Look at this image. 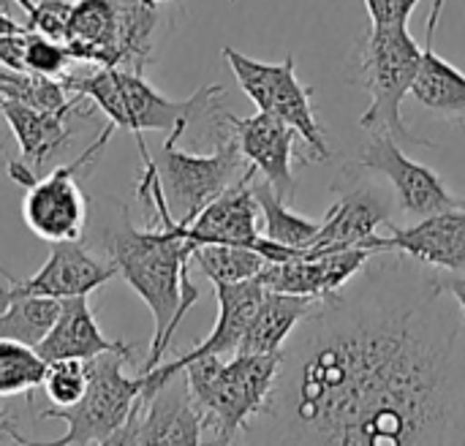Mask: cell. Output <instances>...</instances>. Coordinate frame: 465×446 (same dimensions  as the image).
Listing matches in <instances>:
<instances>
[{"instance_id": "1", "label": "cell", "mask_w": 465, "mask_h": 446, "mask_svg": "<svg viewBox=\"0 0 465 446\" xmlns=\"http://www.w3.org/2000/svg\"><path fill=\"white\" fill-rule=\"evenodd\" d=\"M362 267L297 324L242 439L272 444H465V324L444 278Z\"/></svg>"}, {"instance_id": "2", "label": "cell", "mask_w": 465, "mask_h": 446, "mask_svg": "<svg viewBox=\"0 0 465 446\" xmlns=\"http://www.w3.org/2000/svg\"><path fill=\"white\" fill-rule=\"evenodd\" d=\"M139 153L144 161L139 177V199L147 207L150 226L136 229L131 226V221H125L109 237V253L117 275H123V281L142 297V302L153 313L150 354L139 371L147 373L163 362L174 330L199 300V289L188 275L193 243L188 240L185 226L177 223L169 213L158 169L144 139H139Z\"/></svg>"}, {"instance_id": "3", "label": "cell", "mask_w": 465, "mask_h": 446, "mask_svg": "<svg viewBox=\"0 0 465 446\" xmlns=\"http://www.w3.org/2000/svg\"><path fill=\"white\" fill-rule=\"evenodd\" d=\"M60 82L71 95H84V101L95 104L114 128L131 131L134 136H142L144 131L183 136L199 120L210 123L215 139L226 128L221 84H204L193 95L174 101L158 93L139 71L117 65H98V71L87 76L65 74Z\"/></svg>"}, {"instance_id": "4", "label": "cell", "mask_w": 465, "mask_h": 446, "mask_svg": "<svg viewBox=\"0 0 465 446\" xmlns=\"http://www.w3.org/2000/svg\"><path fill=\"white\" fill-rule=\"evenodd\" d=\"M281 368V354L199 357L183 371L204 433L215 444H234L264 409Z\"/></svg>"}, {"instance_id": "5", "label": "cell", "mask_w": 465, "mask_h": 446, "mask_svg": "<svg viewBox=\"0 0 465 446\" xmlns=\"http://www.w3.org/2000/svg\"><path fill=\"white\" fill-rule=\"evenodd\" d=\"M422 63V49L409 33V25H371L354 46L357 87L371 98L360 125L371 134H390L401 144L436 147L430 139L417 136L403 120V98L411 95Z\"/></svg>"}, {"instance_id": "6", "label": "cell", "mask_w": 465, "mask_h": 446, "mask_svg": "<svg viewBox=\"0 0 465 446\" xmlns=\"http://www.w3.org/2000/svg\"><path fill=\"white\" fill-rule=\"evenodd\" d=\"M158 5L144 0H74L65 46L74 60L144 71L153 52Z\"/></svg>"}, {"instance_id": "7", "label": "cell", "mask_w": 465, "mask_h": 446, "mask_svg": "<svg viewBox=\"0 0 465 446\" xmlns=\"http://www.w3.org/2000/svg\"><path fill=\"white\" fill-rule=\"evenodd\" d=\"M134 349L106 352L95 360H87L90 382L84 395L71 406L44 409L41 420H63L68 428L52 444H112L125 428L142 390L144 376H125L123 365L131 360Z\"/></svg>"}, {"instance_id": "8", "label": "cell", "mask_w": 465, "mask_h": 446, "mask_svg": "<svg viewBox=\"0 0 465 446\" xmlns=\"http://www.w3.org/2000/svg\"><path fill=\"white\" fill-rule=\"evenodd\" d=\"M221 52L223 60L232 65L237 84L259 106V112L286 120L300 134V139L308 147L305 164L308 161L327 164L332 158V150L327 144V136L313 109V87L297 79L294 57H286L283 63H262L237 52L234 46H223Z\"/></svg>"}, {"instance_id": "9", "label": "cell", "mask_w": 465, "mask_h": 446, "mask_svg": "<svg viewBox=\"0 0 465 446\" xmlns=\"http://www.w3.org/2000/svg\"><path fill=\"white\" fill-rule=\"evenodd\" d=\"M177 139V134H169L153 161L172 218L188 226L215 196H221L248 169V161L242 158L240 144L232 134L215 142V150L207 155L180 150Z\"/></svg>"}, {"instance_id": "10", "label": "cell", "mask_w": 465, "mask_h": 446, "mask_svg": "<svg viewBox=\"0 0 465 446\" xmlns=\"http://www.w3.org/2000/svg\"><path fill=\"white\" fill-rule=\"evenodd\" d=\"M114 125L109 123L101 136L71 164L52 169L49 174L38 177L33 185H27V196L22 204L25 223L30 232L46 243H65V240H79L84 221H87V202L79 188L76 174L84 172V166L98 158V153L106 147Z\"/></svg>"}, {"instance_id": "11", "label": "cell", "mask_w": 465, "mask_h": 446, "mask_svg": "<svg viewBox=\"0 0 465 446\" xmlns=\"http://www.w3.org/2000/svg\"><path fill=\"white\" fill-rule=\"evenodd\" d=\"M204 425L193 406L185 371L161 384L144 387L117 444H202Z\"/></svg>"}, {"instance_id": "12", "label": "cell", "mask_w": 465, "mask_h": 446, "mask_svg": "<svg viewBox=\"0 0 465 446\" xmlns=\"http://www.w3.org/2000/svg\"><path fill=\"white\" fill-rule=\"evenodd\" d=\"M357 169L390 180L401 210L411 218H428L463 204L458 196L450 193V188L433 169L409 158L401 142L390 134H371Z\"/></svg>"}, {"instance_id": "13", "label": "cell", "mask_w": 465, "mask_h": 446, "mask_svg": "<svg viewBox=\"0 0 465 446\" xmlns=\"http://www.w3.org/2000/svg\"><path fill=\"white\" fill-rule=\"evenodd\" d=\"M349 172V183H338V196L330 213L322 221L319 234L302 253L319 256L332 251H349V248H365V243L379 234V226H387L390 218V196L376 188L373 183L360 177V169Z\"/></svg>"}, {"instance_id": "14", "label": "cell", "mask_w": 465, "mask_h": 446, "mask_svg": "<svg viewBox=\"0 0 465 446\" xmlns=\"http://www.w3.org/2000/svg\"><path fill=\"white\" fill-rule=\"evenodd\" d=\"M390 234H373L365 248L376 253H403L430 270L465 275V202L460 207L420 218L414 226L387 223Z\"/></svg>"}, {"instance_id": "15", "label": "cell", "mask_w": 465, "mask_h": 446, "mask_svg": "<svg viewBox=\"0 0 465 446\" xmlns=\"http://www.w3.org/2000/svg\"><path fill=\"white\" fill-rule=\"evenodd\" d=\"M49 259L33 278H14L8 270L0 267V275L8 281V286H0L3 300H14L22 294L33 297H52V300H68V297H87L90 292L101 289L106 281L117 275V267L109 262H98L90 251L79 245V240L65 243H49Z\"/></svg>"}, {"instance_id": "16", "label": "cell", "mask_w": 465, "mask_h": 446, "mask_svg": "<svg viewBox=\"0 0 465 446\" xmlns=\"http://www.w3.org/2000/svg\"><path fill=\"white\" fill-rule=\"evenodd\" d=\"M259 172L248 164V169L221 193L215 196L188 226L185 234L196 245H242L262 253V213L253 196V177ZM264 256V253H262Z\"/></svg>"}, {"instance_id": "17", "label": "cell", "mask_w": 465, "mask_h": 446, "mask_svg": "<svg viewBox=\"0 0 465 446\" xmlns=\"http://www.w3.org/2000/svg\"><path fill=\"white\" fill-rule=\"evenodd\" d=\"M229 131L240 144L242 158L272 185V191L289 204L297 196L294 150L300 134L281 117L259 112L253 117H234L229 112Z\"/></svg>"}, {"instance_id": "18", "label": "cell", "mask_w": 465, "mask_h": 446, "mask_svg": "<svg viewBox=\"0 0 465 446\" xmlns=\"http://www.w3.org/2000/svg\"><path fill=\"white\" fill-rule=\"evenodd\" d=\"M71 112L74 109L46 112L22 101H0V114L8 123L22 153L16 161H8V174L14 183L25 188L33 185L41 177V169L65 150V144L74 136L68 125Z\"/></svg>"}, {"instance_id": "19", "label": "cell", "mask_w": 465, "mask_h": 446, "mask_svg": "<svg viewBox=\"0 0 465 446\" xmlns=\"http://www.w3.org/2000/svg\"><path fill=\"white\" fill-rule=\"evenodd\" d=\"M264 297V286L259 278L251 281H240V283H215V300H218V322L213 327V332L188 354H180L172 362H161L158 368L142 373L144 376V387L161 384L169 376L180 373L191 360L199 357H234L240 349V341L259 308Z\"/></svg>"}, {"instance_id": "20", "label": "cell", "mask_w": 465, "mask_h": 446, "mask_svg": "<svg viewBox=\"0 0 465 446\" xmlns=\"http://www.w3.org/2000/svg\"><path fill=\"white\" fill-rule=\"evenodd\" d=\"M373 256L379 253L371 248H349V251H332V253H319V256L300 253L294 259L267 264L256 278L270 292L327 300L338 294L351 278H357L360 270Z\"/></svg>"}, {"instance_id": "21", "label": "cell", "mask_w": 465, "mask_h": 446, "mask_svg": "<svg viewBox=\"0 0 465 446\" xmlns=\"http://www.w3.org/2000/svg\"><path fill=\"white\" fill-rule=\"evenodd\" d=\"M35 349L46 362H54V360H84L87 362V360H95L98 354L125 352L134 346L109 341L101 332L87 297H68V300H60L57 319Z\"/></svg>"}, {"instance_id": "22", "label": "cell", "mask_w": 465, "mask_h": 446, "mask_svg": "<svg viewBox=\"0 0 465 446\" xmlns=\"http://www.w3.org/2000/svg\"><path fill=\"white\" fill-rule=\"evenodd\" d=\"M316 297L264 289V297L240 341L237 354H281L297 324L316 308Z\"/></svg>"}, {"instance_id": "23", "label": "cell", "mask_w": 465, "mask_h": 446, "mask_svg": "<svg viewBox=\"0 0 465 446\" xmlns=\"http://www.w3.org/2000/svg\"><path fill=\"white\" fill-rule=\"evenodd\" d=\"M411 95L433 114L447 120H465V74L444 60L430 41L422 49V63L411 84Z\"/></svg>"}, {"instance_id": "24", "label": "cell", "mask_w": 465, "mask_h": 446, "mask_svg": "<svg viewBox=\"0 0 465 446\" xmlns=\"http://www.w3.org/2000/svg\"><path fill=\"white\" fill-rule=\"evenodd\" d=\"M253 196L259 202V213H262V234L278 245L286 248H308L313 243V237L322 229V221H311L297 215L294 210L286 207V202L272 191V185L262 177H253Z\"/></svg>"}, {"instance_id": "25", "label": "cell", "mask_w": 465, "mask_h": 446, "mask_svg": "<svg viewBox=\"0 0 465 446\" xmlns=\"http://www.w3.org/2000/svg\"><path fill=\"white\" fill-rule=\"evenodd\" d=\"M191 262H196L199 273L213 286L251 281L270 264L267 256L242 245H196L191 253Z\"/></svg>"}, {"instance_id": "26", "label": "cell", "mask_w": 465, "mask_h": 446, "mask_svg": "<svg viewBox=\"0 0 465 446\" xmlns=\"http://www.w3.org/2000/svg\"><path fill=\"white\" fill-rule=\"evenodd\" d=\"M57 311H60V300L52 297H33V294L14 297L0 311V338L38 346L49 332V327L54 324Z\"/></svg>"}, {"instance_id": "27", "label": "cell", "mask_w": 465, "mask_h": 446, "mask_svg": "<svg viewBox=\"0 0 465 446\" xmlns=\"http://www.w3.org/2000/svg\"><path fill=\"white\" fill-rule=\"evenodd\" d=\"M49 362L35 346L0 338V398L27 395L44 384Z\"/></svg>"}, {"instance_id": "28", "label": "cell", "mask_w": 465, "mask_h": 446, "mask_svg": "<svg viewBox=\"0 0 465 446\" xmlns=\"http://www.w3.org/2000/svg\"><path fill=\"white\" fill-rule=\"evenodd\" d=\"M87 382H90V371L84 360H54L49 362L41 387L54 406H71L84 395Z\"/></svg>"}, {"instance_id": "29", "label": "cell", "mask_w": 465, "mask_h": 446, "mask_svg": "<svg viewBox=\"0 0 465 446\" xmlns=\"http://www.w3.org/2000/svg\"><path fill=\"white\" fill-rule=\"evenodd\" d=\"M74 63L68 46L57 38H49L44 33L27 30V52H25V68L38 76L63 79L68 74V65Z\"/></svg>"}, {"instance_id": "30", "label": "cell", "mask_w": 465, "mask_h": 446, "mask_svg": "<svg viewBox=\"0 0 465 446\" xmlns=\"http://www.w3.org/2000/svg\"><path fill=\"white\" fill-rule=\"evenodd\" d=\"M74 11V0H41L27 11V30L44 33L49 38L65 41V30H68V19Z\"/></svg>"}, {"instance_id": "31", "label": "cell", "mask_w": 465, "mask_h": 446, "mask_svg": "<svg viewBox=\"0 0 465 446\" xmlns=\"http://www.w3.org/2000/svg\"><path fill=\"white\" fill-rule=\"evenodd\" d=\"M422 0H365L371 25H409Z\"/></svg>"}, {"instance_id": "32", "label": "cell", "mask_w": 465, "mask_h": 446, "mask_svg": "<svg viewBox=\"0 0 465 446\" xmlns=\"http://www.w3.org/2000/svg\"><path fill=\"white\" fill-rule=\"evenodd\" d=\"M444 289H447V294L458 302V308H460V316H463V324H465V275L444 278Z\"/></svg>"}, {"instance_id": "33", "label": "cell", "mask_w": 465, "mask_h": 446, "mask_svg": "<svg viewBox=\"0 0 465 446\" xmlns=\"http://www.w3.org/2000/svg\"><path fill=\"white\" fill-rule=\"evenodd\" d=\"M0 436H8V439H14V441H19V444H27V439L19 433V428L11 422V417L0 409Z\"/></svg>"}, {"instance_id": "34", "label": "cell", "mask_w": 465, "mask_h": 446, "mask_svg": "<svg viewBox=\"0 0 465 446\" xmlns=\"http://www.w3.org/2000/svg\"><path fill=\"white\" fill-rule=\"evenodd\" d=\"M444 3H447V0H433V8H430V19H428V41H430V44H433V38H436V27H439L441 11H444Z\"/></svg>"}, {"instance_id": "35", "label": "cell", "mask_w": 465, "mask_h": 446, "mask_svg": "<svg viewBox=\"0 0 465 446\" xmlns=\"http://www.w3.org/2000/svg\"><path fill=\"white\" fill-rule=\"evenodd\" d=\"M19 30H25V25H19L16 19H11L5 11H0V35L3 33H19Z\"/></svg>"}, {"instance_id": "36", "label": "cell", "mask_w": 465, "mask_h": 446, "mask_svg": "<svg viewBox=\"0 0 465 446\" xmlns=\"http://www.w3.org/2000/svg\"><path fill=\"white\" fill-rule=\"evenodd\" d=\"M14 3H19V8H25V14H27V11L33 8V5H35L33 0H14Z\"/></svg>"}, {"instance_id": "37", "label": "cell", "mask_w": 465, "mask_h": 446, "mask_svg": "<svg viewBox=\"0 0 465 446\" xmlns=\"http://www.w3.org/2000/svg\"><path fill=\"white\" fill-rule=\"evenodd\" d=\"M147 5H161V3H180V0H144Z\"/></svg>"}, {"instance_id": "38", "label": "cell", "mask_w": 465, "mask_h": 446, "mask_svg": "<svg viewBox=\"0 0 465 446\" xmlns=\"http://www.w3.org/2000/svg\"><path fill=\"white\" fill-rule=\"evenodd\" d=\"M0 150H3V142H0Z\"/></svg>"}, {"instance_id": "39", "label": "cell", "mask_w": 465, "mask_h": 446, "mask_svg": "<svg viewBox=\"0 0 465 446\" xmlns=\"http://www.w3.org/2000/svg\"><path fill=\"white\" fill-rule=\"evenodd\" d=\"M229 3H237V0H229Z\"/></svg>"}]
</instances>
